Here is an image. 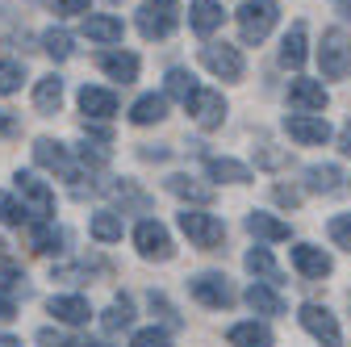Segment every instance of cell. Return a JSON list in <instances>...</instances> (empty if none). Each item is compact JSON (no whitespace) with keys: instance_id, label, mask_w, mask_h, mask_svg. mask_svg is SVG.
I'll return each mask as SVG.
<instances>
[{"instance_id":"cell-39","label":"cell","mask_w":351,"mask_h":347,"mask_svg":"<svg viewBox=\"0 0 351 347\" xmlns=\"http://www.w3.org/2000/svg\"><path fill=\"white\" fill-rule=\"evenodd\" d=\"M130 347H171V339H167V331L147 326V331H138L134 339H130Z\"/></svg>"},{"instance_id":"cell-21","label":"cell","mask_w":351,"mask_h":347,"mask_svg":"<svg viewBox=\"0 0 351 347\" xmlns=\"http://www.w3.org/2000/svg\"><path fill=\"white\" fill-rule=\"evenodd\" d=\"M84 34L93 38V42H101V47H113V42H121L125 25H121V17H113V13H88V17H84Z\"/></svg>"},{"instance_id":"cell-37","label":"cell","mask_w":351,"mask_h":347,"mask_svg":"<svg viewBox=\"0 0 351 347\" xmlns=\"http://www.w3.org/2000/svg\"><path fill=\"white\" fill-rule=\"evenodd\" d=\"M0 222H5V226H25L29 222V209L17 205L13 193H0Z\"/></svg>"},{"instance_id":"cell-26","label":"cell","mask_w":351,"mask_h":347,"mask_svg":"<svg viewBox=\"0 0 351 347\" xmlns=\"http://www.w3.org/2000/svg\"><path fill=\"white\" fill-rule=\"evenodd\" d=\"M247 306H251L255 314H268V318H272V314H285V297H280L268 280H255V285L247 289Z\"/></svg>"},{"instance_id":"cell-40","label":"cell","mask_w":351,"mask_h":347,"mask_svg":"<svg viewBox=\"0 0 351 347\" xmlns=\"http://www.w3.org/2000/svg\"><path fill=\"white\" fill-rule=\"evenodd\" d=\"M59 17H88L93 9H88V0H51Z\"/></svg>"},{"instance_id":"cell-14","label":"cell","mask_w":351,"mask_h":347,"mask_svg":"<svg viewBox=\"0 0 351 347\" xmlns=\"http://www.w3.org/2000/svg\"><path fill=\"white\" fill-rule=\"evenodd\" d=\"M97 67H101L109 80H117V84H134L138 71H143V63H138L134 51H101V55H97Z\"/></svg>"},{"instance_id":"cell-30","label":"cell","mask_w":351,"mask_h":347,"mask_svg":"<svg viewBox=\"0 0 351 347\" xmlns=\"http://www.w3.org/2000/svg\"><path fill=\"white\" fill-rule=\"evenodd\" d=\"M88 230H93V239L97 243H117L121 239V213H113V209H101V213H93V222H88Z\"/></svg>"},{"instance_id":"cell-46","label":"cell","mask_w":351,"mask_h":347,"mask_svg":"<svg viewBox=\"0 0 351 347\" xmlns=\"http://www.w3.org/2000/svg\"><path fill=\"white\" fill-rule=\"evenodd\" d=\"M59 347H101V343H93V339H67V343H59Z\"/></svg>"},{"instance_id":"cell-49","label":"cell","mask_w":351,"mask_h":347,"mask_svg":"<svg viewBox=\"0 0 351 347\" xmlns=\"http://www.w3.org/2000/svg\"><path fill=\"white\" fill-rule=\"evenodd\" d=\"M0 347H21V339H13V335H0Z\"/></svg>"},{"instance_id":"cell-42","label":"cell","mask_w":351,"mask_h":347,"mask_svg":"<svg viewBox=\"0 0 351 347\" xmlns=\"http://www.w3.org/2000/svg\"><path fill=\"white\" fill-rule=\"evenodd\" d=\"M21 280H25V276H21V268H13V264H0V293H13Z\"/></svg>"},{"instance_id":"cell-4","label":"cell","mask_w":351,"mask_h":347,"mask_svg":"<svg viewBox=\"0 0 351 347\" xmlns=\"http://www.w3.org/2000/svg\"><path fill=\"white\" fill-rule=\"evenodd\" d=\"M318 63L326 80H343L351 71V38L343 29H326L322 34V47H318Z\"/></svg>"},{"instance_id":"cell-38","label":"cell","mask_w":351,"mask_h":347,"mask_svg":"<svg viewBox=\"0 0 351 347\" xmlns=\"http://www.w3.org/2000/svg\"><path fill=\"white\" fill-rule=\"evenodd\" d=\"M330 243L351 251V213H335V218H330Z\"/></svg>"},{"instance_id":"cell-33","label":"cell","mask_w":351,"mask_h":347,"mask_svg":"<svg viewBox=\"0 0 351 347\" xmlns=\"http://www.w3.org/2000/svg\"><path fill=\"white\" fill-rule=\"evenodd\" d=\"M243 264H247V272H251V276H259V280H276V272H280L268 247H251V251L243 255Z\"/></svg>"},{"instance_id":"cell-8","label":"cell","mask_w":351,"mask_h":347,"mask_svg":"<svg viewBox=\"0 0 351 347\" xmlns=\"http://www.w3.org/2000/svg\"><path fill=\"white\" fill-rule=\"evenodd\" d=\"M184 109L193 113V121H197L201 130H217V125L226 121V97L217 93V88H197Z\"/></svg>"},{"instance_id":"cell-43","label":"cell","mask_w":351,"mask_h":347,"mask_svg":"<svg viewBox=\"0 0 351 347\" xmlns=\"http://www.w3.org/2000/svg\"><path fill=\"white\" fill-rule=\"evenodd\" d=\"M9 318H17V301L9 293H0V322H9Z\"/></svg>"},{"instance_id":"cell-10","label":"cell","mask_w":351,"mask_h":347,"mask_svg":"<svg viewBox=\"0 0 351 347\" xmlns=\"http://www.w3.org/2000/svg\"><path fill=\"white\" fill-rule=\"evenodd\" d=\"M17 193L29 201V213H38V222H55L51 213H55V193H51V184L47 180H38L34 171H17Z\"/></svg>"},{"instance_id":"cell-47","label":"cell","mask_w":351,"mask_h":347,"mask_svg":"<svg viewBox=\"0 0 351 347\" xmlns=\"http://www.w3.org/2000/svg\"><path fill=\"white\" fill-rule=\"evenodd\" d=\"M339 151H343V155H351V125L343 130V147H339Z\"/></svg>"},{"instance_id":"cell-35","label":"cell","mask_w":351,"mask_h":347,"mask_svg":"<svg viewBox=\"0 0 351 347\" xmlns=\"http://www.w3.org/2000/svg\"><path fill=\"white\" fill-rule=\"evenodd\" d=\"M130 322H134V306H130V297H117L113 306L105 310V331L117 335V331H125Z\"/></svg>"},{"instance_id":"cell-16","label":"cell","mask_w":351,"mask_h":347,"mask_svg":"<svg viewBox=\"0 0 351 347\" xmlns=\"http://www.w3.org/2000/svg\"><path fill=\"white\" fill-rule=\"evenodd\" d=\"M51 318L63 322V326H88L93 318V306H88V297H75V293H63V297H51Z\"/></svg>"},{"instance_id":"cell-1","label":"cell","mask_w":351,"mask_h":347,"mask_svg":"<svg viewBox=\"0 0 351 347\" xmlns=\"http://www.w3.org/2000/svg\"><path fill=\"white\" fill-rule=\"evenodd\" d=\"M234 17H239L243 42H247V47H259V42L272 34V25L280 21V5H276V0H243Z\"/></svg>"},{"instance_id":"cell-17","label":"cell","mask_w":351,"mask_h":347,"mask_svg":"<svg viewBox=\"0 0 351 347\" xmlns=\"http://www.w3.org/2000/svg\"><path fill=\"white\" fill-rule=\"evenodd\" d=\"M167 193L180 197V201H189V205H209L213 201V184L189 176V171H171V176H167Z\"/></svg>"},{"instance_id":"cell-3","label":"cell","mask_w":351,"mask_h":347,"mask_svg":"<svg viewBox=\"0 0 351 347\" xmlns=\"http://www.w3.org/2000/svg\"><path fill=\"white\" fill-rule=\"evenodd\" d=\"M180 230H184L189 243L201 247V251H217V243L226 239L222 218H213V213H201V209H184V213H180Z\"/></svg>"},{"instance_id":"cell-27","label":"cell","mask_w":351,"mask_h":347,"mask_svg":"<svg viewBox=\"0 0 351 347\" xmlns=\"http://www.w3.org/2000/svg\"><path fill=\"white\" fill-rule=\"evenodd\" d=\"M59 105H63V80L59 75H42L34 84V109L38 113H59Z\"/></svg>"},{"instance_id":"cell-22","label":"cell","mask_w":351,"mask_h":347,"mask_svg":"<svg viewBox=\"0 0 351 347\" xmlns=\"http://www.w3.org/2000/svg\"><path fill=\"white\" fill-rule=\"evenodd\" d=\"M101 193H109V197L121 205V213H125V209H138V213H143V209H151V197H147L134 180H105V184H101Z\"/></svg>"},{"instance_id":"cell-41","label":"cell","mask_w":351,"mask_h":347,"mask_svg":"<svg viewBox=\"0 0 351 347\" xmlns=\"http://www.w3.org/2000/svg\"><path fill=\"white\" fill-rule=\"evenodd\" d=\"M80 159H84L88 167H101V163H109V151L97 147V143H84V147H80Z\"/></svg>"},{"instance_id":"cell-5","label":"cell","mask_w":351,"mask_h":347,"mask_svg":"<svg viewBox=\"0 0 351 347\" xmlns=\"http://www.w3.org/2000/svg\"><path fill=\"white\" fill-rule=\"evenodd\" d=\"M201 63H205V71H213L217 80H243V71H247L243 51L230 47V42H205V47H201Z\"/></svg>"},{"instance_id":"cell-32","label":"cell","mask_w":351,"mask_h":347,"mask_svg":"<svg viewBox=\"0 0 351 347\" xmlns=\"http://www.w3.org/2000/svg\"><path fill=\"white\" fill-rule=\"evenodd\" d=\"M59 243H63V230H59L55 222H34V226H29V247H34L38 255L59 251Z\"/></svg>"},{"instance_id":"cell-9","label":"cell","mask_w":351,"mask_h":347,"mask_svg":"<svg viewBox=\"0 0 351 347\" xmlns=\"http://www.w3.org/2000/svg\"><path fill=\"white\" fill-rule=\"evenodd\" d=\"M34 163L47 167V171H59L63 180H80V167H75L71 151H67L59 139H38V143H34Z\"/></svg>"},{"instance_id":"cell-36","label":"cell","mask_w":351,"mask_h":347,"mask_svg":"<svg viewBox=\"0 0 351 347\" xmlns=\"http://www.w3.org/2000/svg\"><path fill=\"white\" fill-rule=\"evenodd\" d=\"M25 80V67L17 59H0V97H13Z\"/></svg>"},{"instance_id":"cell-15","label":"cell","mask_w":351,"mask_h":347,"mask_svg":"<svg viewBox=\"0 0 351 347\" xmlns=\"http://www.w3.org/2000/svg\"><path fill=\"white\" fill-rule=\"evenodd\" d=\"M80 113L88 121H109L117 113V97L109 88H97V84H84L80 88Z\"/></svg>"},{"instance_id":"cell-20","label":"cell","mask_w":351,"mask_h":347,"mask_svg":"<svg viewBox=\"0 0 351 347\" xmlns=\"http://www.w3.org/2000/svg\"><path fill=\"white\" fill-rule=\"evenodd\" d=\"M189 21H193V29H197L201 38H209L213 29H222L226 9L217 5V0H189Z\"/></svg>"},{"instance_id":"cell-18","label":"cell","mask_w":351,"mask_h":347,"mask_svg":"<svg viewBox=\"0 0 351 347\" xmlns=\"http://www.w3.org/2000/svg\"><path fill=\"white\" fill-rule=\"evenodd\" d=\"M305 59H310V29H305V21H293V29L280 42V63L293 67V71H301Z\"/></svg>"},{"instance_id":"cell-12","label":"cell","mask_w":351,"mask_h":347,"mask_svg":"<svg viewBox=\"0 0 351 347\" xmlns=\"http://www.w3.org/2000/svg\"><path fill=\"white\" fill-rule=\"evenodd\" d=\"M326 88H322V80H305V75H297L293 84H289V105H293V113H322L326 109Z\"/></svg>"},{"instance_id":"cell-13","label":"cell","mask_w":351,"mask_h":347,"mask_svg":"<svg viewBox=\"0 0 351 347\" xmlns=\"http://www.w3.org/2000/svg\"><path fill=\"white\" fill-rule=\"evenodd\" d=\"M293 268H297L301 276H310V280H322V276L335 272V259H330L322 247H314V243H297V247H293Z\"/></svg>"},{"instance_id":"cell-48","label":"cell","mask_w":351,"mask_h":347,"mask_svg":"<svg viewBox=\"0 0 351 347\" xmlns=\"http://www.w3.org/2000/svg\"><path fill=\"white\" fill-rule=\"evenodd\" d=\"M335 5H339V13H343V17L351 21V0H335Z\"/></svg>"},{"instance_id":"cell-28","label":"cell","mask_w":351,"mask_h":347,"mask_svg":"<svg viewBox=\"0 0 351 347\" xmlns=\"http://www.w3.org/2000/svg\"><path fill=\"white\" fill-rule=\"evenodd\" d=\"M230 347H272V331L263 326V322H239L226 331Z\"/></svg>"},{"instance_id":"cell-44","label":"cell","mask_w":351,"mask_h":347,"mask_svg":"<svg viewBox=\"0 0 351 347\" xmlns=\"http://www.w3.org/2000/svg\"><path fill=\"white\" fill-rule=\"evenodd\" d=\"M17 130H21V121H17L13 113H0V139H5V134H17Z\"/></svg>"},{"instance_id":"cell-29","label":"cell","mask_w":351,"mask_h":347,"mask_svg":"<svg viewBox=\"0 0 351 347\" xmlns=\"http://www.w3.org/2000/svg\"><path fill=\"white\" fill-rule=\"evenodd\" d=\"M163 97H171V101H180V105H189V97L197 93V75L189 71V67H171L167 71V80H163Z\"/></svg>"},{"instance_id":"cell-7","label":"cell","mask_w":351,"mask_h":347,"mask_svg":"<svg viewBox=\"0 0 351 347\" xmlns=\"http://www.w3.org/2000/svg\"><path fill=\"white\" fill-rule=\"evenodd\" d=\"M189 293L201 301V306H209V310H226L230 301H234V289H230V280L222 272H201V276H193L189 280Z\"/></svg>"},{"instance_id":"cell-19","label":"cell","mask_w":351,"mask_h":347,"mask_svg":"<svg viewBox=\"0 0 351 347\" xmlns=\"http://www.w3.org/2000/svg\"><path fill=\"white\" fill-rule=\"evenodd\" d=\"M205 171H209V180H222V184H251V167L230 159V155H209L205 159Z\"/></svg>"},{"instance_id":"cell-11","label":"cell","mask_w":351,"mask_h":347,"mask_svg":"<svg viewBox=\"0 0 351 347\" xmlns=\"http://www.w3.org/2000/svg\"><path fill=\"white\" fill-rule=\"evenodd\" d=\"M297 318H301V326L310 331L322 347H339L343 343V331H339V322H335V314L326 306H314V301H310V306H301Z\"/></svg>"},{"instance_id":"cell-23","label":"cell","mask_w":351,"mask_h":347,"mask_svg":"<svg viewBox=\"0 0 351 347\" xmlns=\"http://www.w3.org/2000/svg\"><path fill=\"white\" fill-rule=\"evenodd\" d=\"M138 29H143V38H167V34L176 29V9L143 5V9H138Z\"/></svg>"},{"instance_id":"cell-2","label":"cell","mask_w":351,"mask_h":347,"mask_svg":"<svg viewBox=\"0 0 351 347\" xmlns=\"http://www.w3.org/2000/svg\"><path fill=\"white\" fill-rule=\"evenodd\" d=\"M134 247H138L143 259H155V264H167L176 255V243H171V235H167V226L159 218H143L134 226Z\"/></svg>"},{"instance_id":"cell-6","label":"cell","mask_w":351,"mask_h":347,"mask_svg":"<svg viewBox=\"0 0 351 347\" xmlns=\"http://www.w3.org/2000/svg\"><path fill=\"white\" fill-rule=\"evenodd\" d=\"M285 134L293 143H301V147H326L335 130H330V121L322 113H289L285 117Z\"/></svg>"},{"instance_id":"cell-25","label":"cell","mask_w":351,"mask_h":347,"mask_svg":"<svg viewBox=\"0 0 351 347\" xmlns=\"http://www.w3.org/2000/svg\"><path fill=\"white\" fill-rule=\"evenodd\" d=\"M163 117H167V97L163 93H147L130 105V121L134 125H159Z\"/></svg>"},{"instance_id":"cell-31","label":"cell","mask_w":351,"mask_h":347,"mask_svg":"<svg viewBox=\"0 0 351 347\" xmlns=\"http://www.w3.org/2000/svg\"><path fill=\"white\" fill-rule=\"evenodd\" d=\"M38 42H42V51H47L55 63H63V59H71V55H75V42H71V34H67V29H55V25H51V29H42V38H38Z\"/></svg>"},{"instance_id":"cell-50","label":"cell","mask_w":351,"mask_h":347,"mask_svg":"<svg viewBox=\"0 0 351 347\" xmlns=\"http://www.w3.org/2000/svg\"><path fill=\"white\" fill-rule=\"evenodd\" d=\"M151 5H159V9H176V0H151Z\"/></svg>"},{"instance_id":"cell-34","label":"cell","mask_w":351,"mask_h":347,"mask_svg":"<svg viewBox=\"0 0 351 347\" xmlns=\"http://www.w3.org/2000/svg\"><path fill=\"white\" fill-rule=\"evenodd\" d=\"M339 167H330V163H322V167H305V184H310L314 193H335L339 189Z\"/></svg>"},{"instance_id":"cell-45","label":"cell","mask_w":351,"mask_h":347,"mask_svg":"<svg viewBox=\"0 0 351 347\" xmlns=\"http://www.w3.org/2000/svg\"><path fill=\"white\" fill-rule=\"evenodd\" d=\"M272 197H276V201H280V205H289V209H293V205H297V201H301V193H293V189H285V184H280V189H276V193H272Z\"/></svg>"},{"instance_id":"cell-24","label":"cell","mask_w":351,"mask_h":347,"mask_svg":"<svg viewBox=\"0 0 351 347\" xmlns=\"http://www.w3.org/2000/svg\"><path fill=\"white\" fill-rule=\"evenodd\" d=\"M247 230L255 239H263V243H285L289 239V222L272 218V213H263V209H251L247 213Z\"/></svg>"}]
</instances>
